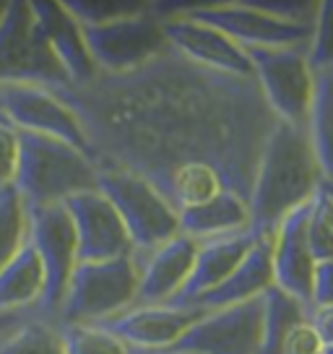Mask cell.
<instances>
[{"instance_id": "obj_8", "label": "cell", "mask_w": 333, "mask_h": 354, "mask_svg": "<svg viewBox=\"0 0 333 354\" xmlns=\"http://www.w3.org/2000/svg\"><path fill=\"white\" fill-rule=\"evenodd\" d=\"M81 29L99 73H128L169 50L162 19L154 13L151 3L141 13Z\"/></svg>"}, {"instance_id": "obj_7", "label": "cell", "mask_w": 333, "mask_h": 354, "mask_svg": "<svg viewBox=\"0 0 333 354\" xmlns=\"http://www.w3.org/2000/svg\"><path fill=\"white\" fill-rule=\"evenodd\" d=\"M159 13H185L188 19L213 26L227 34L242 50H284V47H305L310 44L312 24L281 21L268 13L253 8L247 0L229 3H188V6H156Z\"/></svg>"}, {"instance_id": "obj_24", "label": "cell", "mask_w": 333, "mask_h": 354, "mask_svg": "<svg viewBox=\"0 0 333 354\" xmlns=\"http://www.w3.org/2000/svg\"><path fill=\"white\" fill-rule=\"evenodd\" d=\"M310 308L302 305L300 299L289 297L287 292L271 287L263 295V339L258 354H281V344L287 333L297 323L307 321Z\"/></svg>"}, {"instance_id": "obj_25", "label": "cell", "mask_w": 333, "mask_h": 354, "mask_svg": "<svg viewBox=\"0 0 333 354\" xmlns=\"http://www.w3.org/2000/svg\"><path fill=\"white\" fill-rule=\"evenodd\" d=\"M29 243V209L13 185L0 188V268Z\"/></svg>"}, {"instance_id": "obj_19", "label": "cell", "mask_w": 333, "mask_h": 354, "mask_svg": "<svg viewBox=\"0 0 333 354\" xmlns=\"http://www.w3.org/2000/svg\"><path fill=\"white\" fill-rule=\"evenodd\" d=\"M253 245H256V234L253 232L200 243L188 284H185V289H182V295H180L175 305H193L196 299H200L203 295H209L211 289L219 287L224 279L242 263V258L250 253Z\"/></svg>"}, {"instance_id": "obj_27", "label": "cell", "mask_w": 333, "mask_h": 354, "mask_svg": "<svg viewBox=\"0 0 333 354\" xmlns=\"http://www.w3.org/2000/svg\"><path fill=\"white\" fill-rule=\"evenodd\" d=\"M307 245L315 263L333 261V188L323 183L307 203Z\"/></svg>"}, {"instance_id": "obj_6", "label": "cell", "mask_w": 333, "mask_h": 354, "mask_svg": "<svg viewBox=\"0 0 333 354\" xmlns=\"http://www.w3.org/2000/svg\"><path fill=\"white\" fill-rule=\"evenodd\" d=\"M68 88V76L47 44L32 11V0H11L0 19V88Z\"/></svg>"}, {"instance_id": "obj_18", "label": "cell", "mask_w": 333, "mask_h": 354, "mask_svg": "<svg viewBox=\"0 0 333 354\" xmlns=\"http://www.w3.org/2000/svg\"><path fill=\"white\" fill-rule=\"evenodd\" d=\"M32 11L42 26L47 44L63 73L68 76V88H81L97 78V63L89 53L81 24L66 11L63 0H32Z\"/></svg>"}, {"instance_id": "obj_38", "label": "cell", "mask_w": 333, "mask_h": 354, "mask_svg": "<svg viewBox=\"0 0 333 354\" xmlns=\"http://www.w3.org/2000/svg\"><path fill=\"white\" fill-rule=\"evenodd\" d=\"M323 354H333V346H325V349H323Z\"/></svg>"}, {"instance_id": "obj_23", "label": "cell", "mask_w": 333, "mask_h": 354, "mask_svg": "<svg viewBox=\"0 0 333 354\" xmlns=\"http://www.w3.org/2000/svg\"><path fill=\"white\" fill-rule=\"evenodd\" d=\"M312 102L307 115V138H310L315 162L325 183H333V71L312 73Z\"/></svg>"}, {"instance_id": "obj_3", "label": "cell", "mask_w": 333, "mask_h": 354, "mask_svg": "<svg viewBox=\"0 0 333 354\" xmlns=\"http://www.w3.org/2000/svg\"><path fill=\"white\" fill-rule=\"evenodd\" d=\"M97 172L99 167L94 165V159L76 146L37 133H19L13 188L23 198L26 209L66 203L76 193L94 190Z\"/></svg>"}, {"instance_id": "obj_4", "label": "cell", "mask_w": 333, "mask_h": 354, "mask_svg": "<svg viewBox=\"0 0 333 354\" xmlns=\"http://www.w3.org/2000/svg\"><path fill=\"white\" fill-rule=\"evenodd\" d=\"M138 297V263L133 255L76 263L68 279V289L57 323L66 326H102L135 305Z\"/></svg>"}, {"instance_id": "obj_20", "label": "cell", "mask_w": 333, "mask_h": 354, "mask_svg": "<svg viewBox=\"0 0 333 354\" xmlns=\"http://www.w3.org/2000/svg\"><path fill=\"white\" fill-rule=\"evenodd\" d=\"M242 232H253L250 206L240 196L227 193V190L203 203L180 211V234L196 240L198 245Z\"/></svg>"}, {"instance_id": "obj_30", "label": "cell", "mask_w": 333, "mask_h": 354, "mask_svg": "<svg viewBox=\"0 0 333 354\" xmlns=\"http://www.w3.org/2000/svg\"><path fill=\"white\" fill-rule=\"evenodd\" d=\"M307 66L312 73L333 71V0L318 3L312 37L307 44Z\"/></svg>"}, {"instance_id": "obj_28", "label": "cell", "mask_w": 333, "mask_h": 354, "mask_svg": "<svg viewBox=\"0 0 333 354\" xmlns=\"http://www.w3.org/2000/svg\"><path fill=\"white\" fill-rule=\"evenodd\" d=\"M60 326L66 354H131V349L104 326Z\"/></svg>"}, {"instance_id": "obj_10", "label": "cell", "mask_w": 333, "mask_h": 354, "mask_svg": "<svg viewBox=\"0 0 333 354\" xmlns=\"http://www.w3.org/2000/svg\"><path fill=\"white\" fill-rule=\"evenodd\" d=\"M29 243L45 268V297L39 302V315L57 323L68 279L78 263L76 230L63 203L29 209Z\"/></svg>"}, {"instance_id": "obj_13", "label": "cell", "mask_w": 333, "mask_h": 354, "mask_svg": "<svg viewBox=\"0 0 333 354\" xmlns=\"http://www.w3.org/2000/svg\"><path fill=\"white\" fill-rule=\"evenodd\" d=\"M63 206L76 230L78 263H102L133 255V243L120 214L97 188L70 196Z\"/></svg>"}, {"instance_id": "obj_12", "label": "cell", "mask_w": 333, "mask_h": 354, "mask_svg": "<svg viewBox=\"0 0 333 354\" xmlns=\"http://www.w3.org/2000/svg\"><path fill=\"white\" fill-rule=\"evenodd\" d=\"M263 339V297L209 310L172 349L180 354H258Z\"/></svg>"}, {"instance_id": "obj_31", "label": "cell", "mask_w": 333, "mask_h": 354, "mask_svg": "<svg viewBox=\"0 0 333 354\" xmlns=\"http://www.w3.org/2000/svg\"><path fill=\"white\" fill-rule=\"evenodd\" d=\"M19 162V131L0 115V188L13 185Z\"/></svg>"}, {"instance_id": "obj_11", "label": "cell", "mask_w": 333, "mask_h": 354, "mask_svg": "<svg viewBox=\"0 0 333 354\" xmlns=\"http://www.w3.org/2000/svg\"><path fill=\"white\" fill-rule=\"evenodd\" d=\"M0 115L19 133L57 138L89 154V138L73 107L57 91L42 86H3ZM91 156V154H89Z\"/></svg>"}, {"instance_id": "obj_5", "label": "cell", "mask_w": 333, "mask_h": 354, "mask_svg": "<svg viewBox=\"0 0 333 354\" xmlns=\"http://www.w3.org/2000/svg\"><path fill=\"white\" fill-rule=\"evenodd\" d=\"M97 190L120 214L133 243V255H146L180 234V211L135 172L99 167Z\"/></svg>"}, {"instance_id": "obj_34", "label": "cell", "mask_w": 333, "mask_h": 354, "mask_svg": "<svg viewBox=\"0 0 333 354\" xmlns=\"http://www.w3.org/2000/svg\"><path fill=\"white\" fill-rule=\"evenodd\" d=\"M307 323L312 326L315 336L321 339L323 349H325V346H333V305L310 308V313H307Z\"/></svg>"}, {"instance_id": "obj_22", "label": "cell", "mask_w": 333, "mask_h": 354, "mask_svg": "<svg viewBox=\"0 0 333 354\" xmlns=\"http://www.w3.org/2000/svg\"><path fill=\"white\" fill-rule=\"evenodd\" d=\"M45 297V268L26 243L0 268V310H39Z\"/></svg>"}, {"instance_id": "obj_2", "label": "cell", "mask_w": 333, "mask_h": 354, "mask_svg": "<svg viewBox=\"0 0 333 354\" xmlns=\"http://www.w3.org/2000/svg\"><path fill=\"white\" fill-rule=\"evenodd\" d=\"M323 183L325 180L315 162L307 131L278 120L268 133L250 196L253 234L271 240L278 224L292 211L310 203Z\"/></svg>"}, {"instance_id": "obj_36", "label": "cell", "mask_w": 333, "mask_h": 354, "mask_svg": "<svg viewBox=\"0 0 333 354\" xmlns=\"http://www.w3.org/2000/svg\"><path fill=\"white\" fill-rule=\"evenodd\" d=\"M131 354H180V352H133L131 349Z\"/></svg>"}, {"instance_id": "obj_17", "label": "cell", "mask_w": 333, "mask_h": 354, "mask_svg": "<svg viewBox=\"0 0 333 354\" xmlns=\"http://www.w3.org/2000/svg\"><path fill=\"white\" fill-rule=\"evenodd\" d=\"M271 261H274V287L310 308L312 279L318 263L307 245V203L292 211L278 224L276 234L271 237Z\"/></svg>"}, {"instance_id": "obj_9", "label": "cell", "mask_w": 333, "mask_h": 354, "mask_svg": "<svg viewBox=\"0 0 333 354\" xmlns=\"http://www.w3.org/2000/svg\"><path fill=\"white\" fill-rule=\"evenodd\" d=\"M253 63V76L260 86L268 110L276 115V120L307 128L312 102V76L307 66L305 47H284V50H247Z\"/></svg>"}, {"instance_id": "obj_33", "label": "cell", "mask_w": 333, "mask_h": 354, "mask_svg": "<svg viewBox=\"0 0 333 354\" xmlns=\"http://www.w3.org/2000/svg\"><path fill=\"white\" fill-rule=\"evenodd\" d=\"M321 305H333V261H323L315 266L310 308H321Z\"/></svg>"}, {"instance_id": "obj_32", "label": "cell", "mask_w": 333, "mask_h": 354, "mask_svg": "<svg viewBox=\"0 0 333 354\" xmlns=\"http://www.w3.org/2000/svg\"><path fill=\"white\" fill-rule=\"evenodd\" d=\"M281 354H323V344L307 321L297 323L281 344Z\"/></svg>"}, {"instance_id": "obj_26", "label": "cell", "mask_w": 333, "mask_h": 354, "mask_svg": "<svg viewBox=\"0 0 333 354\" xmlns=\"http://www.w3.org/2000/svg\"><path fill=\"white\" fill-rule=\"evenodd\" d=\"M0 354H66L60 326L37 315L0 344Z\"/></svg>"}, {"instance_id": "obj_29", "label": "cell", "mask_w": 333, "mask_h": 354, "mask_svg": "<svg viewBox=\"0 0 333 354\" xmlns=\"http://www.w3.org/2000/svg\"><path fill=\"white\" fill-rule=\"evenodd\" d=\"M66 11L81 26H99L125 16L141 13L149 3H131V0H63Z\"/></svg>"}, {"instance_id": "obj_16", "label": "cell", "mask_w": 333, "mask_h": 354, "mask_svg": "<svg viewBox=\"0 0 333 354\" xmlns=\"http://www.w3.org/2000/svg\"><path fill=\"white\" fill-rule=\"evenodd\" d=\"M198 243L185 234L159 245L146 255H133L138 263V297L135 305H175L188 284L196 263Z\"/></svg>"}, {"instance_id": "obj_15", "label": "cell", "mask_w": 333, "mask_h": 354, "mask_svg": "<svg viewBox=\"0 0 333 354\" xmlns=\"http://www.w3.org/2000/svg\"><path fill=\"white\" fill-rule=\"evenodd\" d=\"M151 8H154V3H151ZM154 13L162 19V29H164L169 47L182 57H188L190 63L211 68L219 73H229V76L256 78L247 50L232 42L227 34L196 21V19H188L185 13Z\"/></svg>"}, {"instance_id": "obj_14", "label": "cell", "mask_w": 333, "mask_h": 354, "mask_svg": "<svg viewBox=\"0 0 333 354\" xmlns=\"http://www.w3.org/2000/svg\"><path fill=\"white\" fill-rule=\"evenodd\" d=\"M206 313L200 305H133L102 326L133 352H166Z\"/></svg>"}, {"instance_id": "obj_21", "label": "cell", "mask_w": 333, "mask_h": 354, "mask_svg": "<svg viewBox=\"0 0 333 354\" xmlns=\"http://www.w3.org/2000/svg\"><path fill=\"white\" fill-rule=\"evenodd\" d=\"M271 287H274L271 240L256 237V245H253L250 253L242 258V263L237 266L219 287L211 289L209 295H203L200 299H196L193 305H200V308H206V310L242 305V302L263 297Z\"/></svg>"}, {"instance_id": "obj_39", "label": "cell", "mask_w": 333, "mask_h": 354, "mask_svg": "<svg viewBox=\"0 0 333 354\" xmlns=\"http://www.w3.org/2000/svg\"><path fill=\"white\" fill-rule=\"evenodd\" d=\"M331 188H333V183H331Z\"/></svg>"}, {"instance_id": "obj_1", "label": "cell", "mask_w": 333, "mask_h": 354, "mask_svg": "<svg viewBox=\"0 0 333 354\" xmlns=\"http://www.w3.org/2000/svg\"><path fill=\"white\" fill-rule=\"evenodd\" d=\"M57 94L78 115L97 167L141 175L178 211L224 190L250 206L278 122L256 78L196 66L169 47L135 71L97 73Z\"/></svg>"}, {"instance_id": "obj_35", "label": "cell", "mask_w": 333, "mask_h": 354, "mask_svg": "<svg viewBox=\"0 0 333 354\" xmlns=\"http://www.w3.org/2000/svg\"><path fill=\"white\" fill-rule=\"evenodd\" d=\"M37 315H39V310H0V344Z\"/></svg>"}, {"instance_id": "obj_37", "label": "cell", "mask_w": 333, "mask_h": 354, "mask_svg": "<svg viewBox=\"0 0 333 354\" xmlns=\"http://www.w3.org/2000/svg\"><path fill=\"white\" fill-rule=\"evenodd\" d=\"M6 6H8V0H0V19H3V11H6Z\"/></svg>"}]
</instances>
